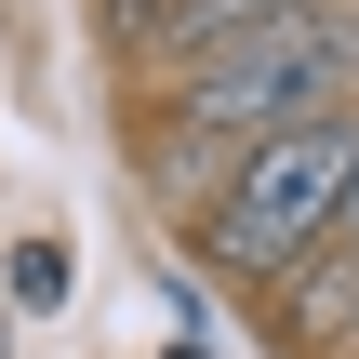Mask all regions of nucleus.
Here are the masks:
<instances>
[{"mask_svg": "<svg viewBox=\"0 0 359 359\" xmlns=\"http://www.w3.org/2000/svg\"><path fill=\"white\" fill-rule=\"evenodd\" d=\"M359 107V13H266V27H226L173 67V133H213V147H266L293 120H346Z\"/></svg>", "mask_w": 359, "mask_h": 359, "instance_id": "f257e3e1", "label": "nucleus"}, {"mask_svg": "<svg viewBox=\"0 0 359 359\" xmlns=\"http://www.w3.org/2000/svg\"><path fill=\"white\" fill-rule=\"evenodd\" d=\"M346 173H359V133L346 120H293V133L240 147L226 200L200 213V266H213V280H293V266L333 240Z\"/></svg>", "mask_w": 359, "mask_h": 359, "instance_id": "f03ea898", "label": "nucleus"}, {"mask_svg": "<svg viewBox=\"0 0 359 359\" xmlns=\"http://www.w3.org/2000/svg\"><path fill=\"white\" fill-rule=\"evenodd\" d=\"M160 27H173V53H200V40H226V27H266V13H320V0H147Z\"/></svg>", "mask_w": 359, "mask_h": 359, "instance_id": "7ed1b4c3", "label": "nucleus"}, {"mask_svg": "<svg viewBox=\"0 0 359 359\" xmlns=\"http://www.w3.org/2000/svg\"><path fill=\"white\" fill-rule=\"evenodd\" d=\"M67 280H80V266H67V240H13V306H27V320H53V306H67Z\"/></svg>", "mask_w": 359, "mask_h": 359, "instance_id": "20e7f679", "label": "nucleus"}, {"mask_svg": "<svg viewBox=\"0 0 359 359\" xmlns=\"http://www.w3.org/2000/svg\"><path fill=\"white\" fill-rule=\"evenodd\" d=\"M346 133H359V107H346Z\"/></svg>", "mask_w": 359, "mask_h": 359, "instance_id": "39448f33", "label": "nucleus"}]
</instances>
